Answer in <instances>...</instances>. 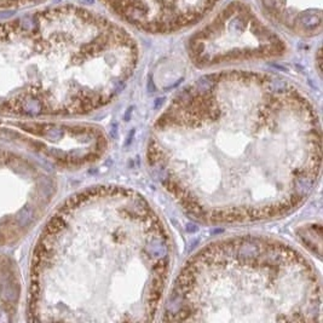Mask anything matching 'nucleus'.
Wrapping results in <instances>:
<instances>
[{"label": "nucleus", "mask_w": 323, "mask_h": 323, "mask_svg": "<svg viewBox=\"0 0 323 323\" xmlns=\"http://www.w3.org/2000/svg\"><path fill=\"white\" fill-rule=\"evenodd\" d=\"M193 60L201 66L229 61L275 57L284 43L251 6L233 3L192 36Z\"/></svg>", "instance_id": "f257e3e1"}, {"label": "nucleus", "mask_w": 323, "mask_h": 323, "mask_svg": "<svg viewBox=\"0 0 323 323\" xmlns=\"http://www.w3.org/2000/svg\"><path fill=\"white\" fill-rule=\"evenodd\" d=\"M114 15L151 33H168L195 25L218 0H101Z\"/></svg>", "instance_id": "f03ea898"}, {"label": "nucleus", "mask_w": 323, "mask_h": 323, "mask_svg": "<svg viewBox=\"0 0 323 323\" xmlns=\"http://www.w3.org/2000/svg\"><path fill=\"white\" fill-rule=\"evenodd\" d=\"M274 21L301 35L321 32V0H259Z\"/></svg>", "instance_id": "7ed1b4c3"}, {"label": "nucleus", "mask_w": 323, "mask_h": 323, "mask_svg": "<svg viewBox=\"0 0 323 323\" xmlns=\"http://www.w3.org/2000/svg\"><path fill=\"white\" fill-rule=\"evenodd\" d=\"M44 0H0V11L2 10H16L35 6Z\"/></svg>", "instance_id": "20e7f679"}]
</instances>
